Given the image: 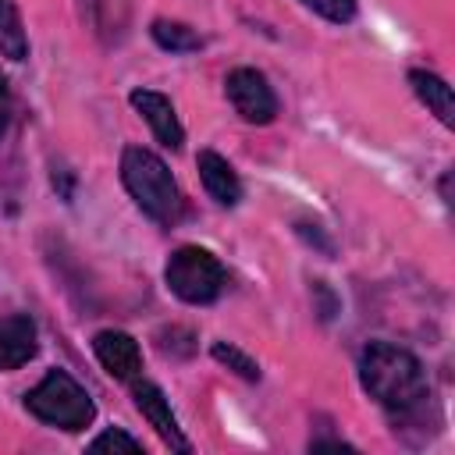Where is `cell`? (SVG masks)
I'll use <instances>...</instances> for the list:
<instances>
[{
  "label": "cell",
  "mask_w": 455,
  "mask_h": 455,
  "mask_svg": "<svg viewBox=\"0 0 455 455\" xmlns=\"http://www.w3.org/2000/svg\"><path fill=\"white\" fill-rule=\"evenodd\" d=\"M359 384L363 391L395 419L409 423L423 416L430 402V380L423 363L391 341H370L359 355Z\"/></svg>",
  "instance_id": "1"
},
{
  "label": "cell",
  "mask_w": 455,
  "mask_h": 455,
  "mask_svg": "<svg viewBox=\"0 0 455 455\" xmlns=\"http://www.w3.org/2000/svg\"><path fill=\"white\" fill-rule=\"evenodd\" d=\"M121 185L128 188V196L135 199V206L149 220H156L164 228L181 220V213H185L181 188H178L171 167L153 149L124 146V153H121Z\"/></svg>",
  "instance_id": "2"
},
{
  "label": "cell",
  "mask_w": 455,
  "mask_h": 455,
  "mask_svg": "<svg viewBox=\"0 0 455 455\" xmlns=\"http://www.w3.org/2000/svg\"><path fill=\"white\" fill-rule=\"evenodd\" d=\"M25 409L57 430H85L96 419V405L89 398V391L64 370H50L28 395H25Z\"/></svg>",
  "instance_id": "3"
},
{
  "label": "cell",
  "mask_w": 455,
  "mask_h": 455,
  "mask_svg": "<svg viewBox=\"0 0 455 455\" xmlns=\"http://www.w3.org/2000/svg\"><path fill=\"white\" fill-rule=\"evenodd\" d=\"M164 281L167 288L188 302V306H210L224 295L228 288V267L203 245H181L167 256L164 267Z\"/></svg>",
  "instance_id": "4"
},
{
  "label": "cell",
  "mask_w": 455,
  "mask_h": 455,
  "mask_svg": "<svg viewBox=\"0 0 455 455\" xmlns=\"http://www.w3.org/2000/svg\"><path fill=\"white\" fill-rule=\"evenodd\" d=\"M224 92L245 124H270L277 117V92L256 68H231L224 78Z\"/></svg>",
  "instance_id": "5"
},
{
  "label": "cell",
  "mask_w": 455,
  "mask_h": 455,
  "mask_svg": "<svg viewBox=\"0 0 455 455\" xmlns=\"http://www.w3.org/2000/svg\"><path fill=\"white\" fill-rule=\"evenodd\" d=\"M132 395H135V409L146 416V423L160 434V441L167 444V448H174V451H181V455H188L192 451V444H188V437L181 434V427H178V416L171 412V402H167V395L153 384V380H132Z\"/></svg>",
  "instance_id": "6"
},
{
  "label": "cell",
  "mask_w": 455,
  "mask_h": 455,
  "mask_svg": "<svg viewBox=\"0 0 455 455\" xmlns=\"http://www.w3.org/2000/svg\"><path fill=\"white\" fill-rule=\"evenodd\" d=\"M128 103L142 114V121L153 128V135H156L160 146H167V149H181V142H185V128H181V121H178L174 103H171L164 92H156V89H132Z\"/></svg>",
  "instance_id": "7"
},
{
  "label": "cell",
  "mask_w": 455,
  "mask_h": 455,
  "mask_svg": "<svg viewBox=\"0 0 455 455\" xmlns=\"http://www.w3.org/2000/svg\"><path fill=\"white\" fill-rule=\"evenodd\" d=\"M92 352H96L100 366H103L110 377H117V380H135L139 370H142L139 341H135L128 331H114V327L100 331V334L92 338Z\"/></svg>",
  "instance_id": "8"
},
{
  "label": "cell",
  "mask_w": 455,
  "mask_h": 455,
  "mask_svg": "<svg viewBox=\"0 0 455 455\" xmlns=\"http://www.w3.org/2000/svg\"><path fill=\"white\" fill-rule=\"evenodd\" d=\"M36 352H39V334H36L32 316H25V313L4 316L0 320V373L25 366Z\"/></svg>",
  "instance_id": "9"
},
{
  "label": "cell",
  "mask_w": 455,
  "mask_h": 455,
  "mask_svg": "<svg viewBox=\"0 0 455 455\" xmlns=\"http://www.w3.org/2000/svg\"><path fill=\"white\" fill-rule=\"evenodd\" d=\"M196 167H199L203 188H206V196H210L213 203H220V206H235V203L242 199V181H238L235 167H231L220 153L203 149V153L196 156Z\"/></svg>",
  "instance_id": "10"
},
{
  "label": "cell",
  "mask_w": 455,
  "mask_h": 455,
  "mask_svg": "<svg viewBox=\"0 0 455 455\" xmlns=\"http://www.w3.org/2000/svg\"><path fill=\"white\" fill-rule=\"evenodd\" d=\"M409 85H412V92H416V100L444 124V128H451L455 124V100H451V85L441 78V75H434V71H427V68H412L409 71Z\"/></svg>",
  "instance_id": "11"
},
{
  "label": "cell",
  "mask_w": 455,
  "mask_h": 455,
  "mask_svg": "<svg viewBox=\"0 0 455 455\" xmlns=\"http://www.w3.org/2000/svg\"><path fill=\"white\" fill-rule=\"evenodd\" d=\"M149 36H153V43H156L160 50H167V53H196V50H203V36H199L192 25H185V21L156 18V21L149 25Z\"/></svg>",
  "instance_id": "12"
},
{
  "label": "cell",
  "mask_w": 455,
  "mask_h": 455,
  "mask_svg": "<svg viewBox=\"0 0 455 455\" xmlns=\"http://www.w3.org/2000/svg\"><path fill=\"white\" fill-rule=\"evenodd\" d=\"M0 57L7 60H25L28 57V36L25 21L14 0H0Z\"/></svg>",
  "instance_id": "13"
},
{
  "label": "cell",
  "mask_w": 455,
  "mask_h": 455,
  "mask_svg": "<svg viewBox=\"0 0 455 455\" xmlns=\"http://www.w3.org/2000/svg\"><path fill=\"white\" fill-rule=\"evenodd\" d=\"M210 355H213L220 366H228L231 373H238L242 380H259V366H256V359H249V355H245L242 348H235V345H228V341H213Z\"/></svg>",
  "instance_id": "14"
},
{
  "label": "cell",
  "mask_w": 455,
  "mask_h": 455,
  "mask_svg": "<svg viewBox=\"0 0 455 455\" xmlns=\"http://www.w3.org/2000/svg\"><path fill=\"white\" fill-rule=\"evenodd\" d=\"M89 451H142V441H135L121 427H110V430H103L100 437L89 441Z\"/></svg>",
  "instance_id": "15"
},
{
  "label": "cell",
  "mask_w": 455,
  "mask_h": 455,
  "mask_svg": "<svg viewBox=\"0 0 455 455\" xmlns=\"http://www.w3.org/2000/svg\"><path fill=\"white\" fill-rule=\"evenodd\" d=\"M302 4L334 25H348L355 18V0H302Z\"/></svg>",
  "instance_id": "16"
},
{
  "label": "cell",
  "mask_w": 455,
  "mask_h": 455,
  "mask_svg": "<svg viewBox=\"0 0 455 455\" xmlns=\"http://www.w3.org/2000/svg\"><path fill=\"white\" fill-rule=\"evenodd\" d=\"M7 124H11V85L0 75V139L7 135Z\"/></svg>",
  "instance_id": "17"
}]
</instances>
